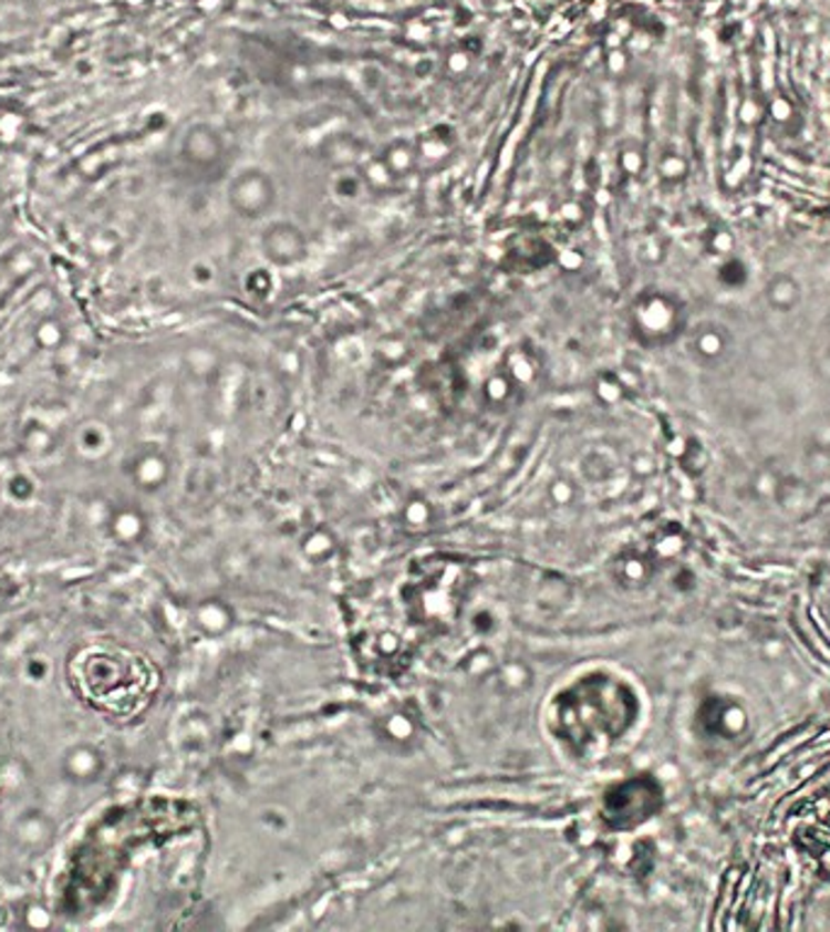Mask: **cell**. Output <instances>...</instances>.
Returning a JSON list of instances; mask_svg holds the SVG:
<instances>
[{
	"label": "cell",
	"mask_w": 830,
	"mask_h": 932,
	"mask_svg": "<svg viewBox=\"0 0 830 932\" xmlns=\"http://www.w3.org/2000/svg\"><path fill=\"white\" fill-rule=\"evenodd\" d=\"M629 704H632V695L612 677H585L581 685L557 700L553 726H557L559 738L571 746L593 743L598 741V734L610 738L620 736L632 722Z\"/></svg>",
	"instance_id": "cell-1"
},
{
	"label": "cell",
	"mask_w": 830,
	"mask_h": 932,
	"mask_svg": "<svg viewBox=\"0 0 830 932\" xmlns=\"http://www.w3.org/2000/svg\"><path fill=\"white\" fill-rule=\"evenodd\" d=\"M629 331L644 348L673 345L687 331L685 301L668 289H644L629 304Z\"/></svg>",
	"instance_id": "cell-2"
},
{
	"label": "cell",
	"mask_w": 830,
	"mask_h": 932,
	"mask_svg": "<svg viewBox=\"0 0 830 932\" xmlns=\"http://www.w3.org/2000/svg\"><path fill=\"white\" fill-rule=\"evenodd\" d=\"M280 199L274 175L262 166H246L238 170L226 187V201L236 217L246 221H268Z\"/></svg>",
	"instance_id": "cell-3"
},
{
	"label": "cell",
	"mask_w": 830,
	"mask_h": 932,
	"mask_svg": "<svg viewBox=\"0 0 830 932\" xmlns=\"http://www.w3.org/2000/svg\"><path fill=\"white\" fill-rule=\"evenodd\" d=\"M258 250L262 260L272 268L289 270L301 266L309 258V236L292 219H268L262 221L258 236Z\"/></svg>",
	"instance_id": "cell-4"
},
{
	"label": "cell",
	"mask_w": 830,
	"mask_h": 932,
	"mask_svg": "<svg viewBox=\"0 0 830 932\" xmlns=\"http://www.w3.org/2000/svg\"><path fill=\"white\" fill-rule=\"evenodd\" d=\"M687 352L699 367L716 370L734 355V333L728 325L719 321H702L697 325H687L685 331Z\"/></svg>",
	"instance_id": "cell-5"
},
{
	"label": "cell",
	"mask_w": 830,
	"mask_h": 932,
	"mask_svg": "<svg viewBox=\"0 0 830 932\" xmlns=\"http://www.w3.org/2000/svg\"><path fill=\"white\" fill-rule=\"evenodd\" d=\"M753 134L756 132H744L738 130V136L732 138L728 144L724 163H722V183L726 193H740L748 185L753 168H756V144H753Z\"/></svg>",
	"instance_id": "cell-6"
},
{
	"label": "cell",
	"mask_w": 830,
	"mask_h": 932,
	"mask_svg": "<svg viewBox=\"0 0 830 932\" xmlns=\"http://www.w3.org/2000/svg\"><path fill=\"white\" fill-rule=\"evenodd\" d=\"M765 124L779 136H799L803 130L801 105L787 93H772L765 97Z\"/></svg>",
	"instance_id": "cell-7"
},
{
	"label": "cell",
	"mask_w": 830,
	"mask_h": 932,
	"mask_svg": "<svg viewBox=\"0 0 830 932\" xmlns=\"http://www.w3.org/2000/svg\"><path fill=\"white\" fill-rule=\"evenodd\" d=\"M762 299H765V304L770 307V311L785 313L787 317V313H795L801 307L803 289L795 275L777 272L772 277H767V282L762 287Z\"/></svg>",
	"instance_id": "cell-8"
},
{
	"label": "cell",
	"mask_w": 830,
	"mask_h": 932,
	"mask_svg": "<svg viewBox=\"0 0 830 932\" xmlns=\"http://www.w3.org/2000/svg\"><path fill=\"white\" fill-rule=\"evenodd\" d=\"M716 280L726 289V292H738L750 282V268L748 262L738 253L728 256L716 262Z\"/></svg>",
	"instance_id": "cell-9"
},
{
	"label": "cell",
	"mask_w": 830,
	"mask_h": 932,
	"mask_svg": "<svg viewBox=\"0 0 830 932\" xmlns=\"http://www.w3.org/2000/svg\"><path fill=\"white\" fill-rule=\"evenodd\" d=\"M704 250H707V253L716 262L728 258V256H734L736 253V238H734L732 229H728V226H724V224H714L712 229L704 234Z\"/></svg>",
	"instance_id": "cell-10"
},
{
	"label": "cell",
	"mask_w": 830,
	"mask_h": 932,
	"mask_svg": "<svg viewBox=\"0 0 830 932\" xmlns=\"http://www.w3.org/2000/svg\"><path fill=\"white\" fill-rule=\"evenodd\" d=\"M736 122H738V130L758 132L765 124V97L748 95L740 100L736 110Z\"/></svg>",
	"instance_id": "cell-11"
},
{
	"label": "cell",
	"mask_w": 830,
	"mask_h": 932,
	"mask_svg": "<svg viewBox=\"0 0 830 932\" xmlns=\"http://www.w3.org/2000/svg\"><path fill=\"white\" fill-rule=\"evenodd\" d=\"M689 175V163L683 154H665L661 163V178L668 183H683Z\"/></svg>",
	"instance_id": "cell-12"
}]
</instances>
